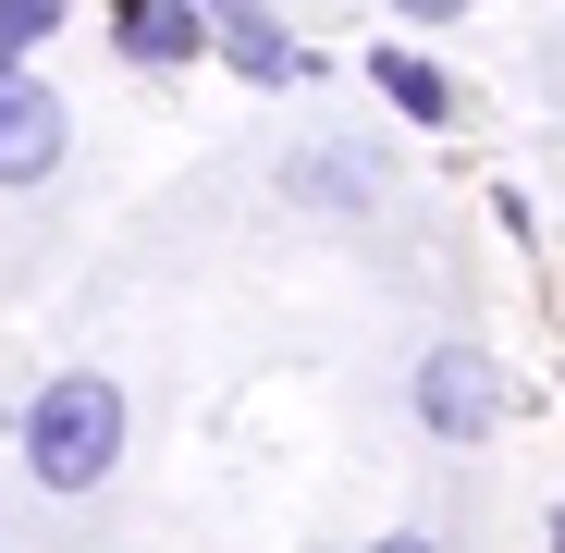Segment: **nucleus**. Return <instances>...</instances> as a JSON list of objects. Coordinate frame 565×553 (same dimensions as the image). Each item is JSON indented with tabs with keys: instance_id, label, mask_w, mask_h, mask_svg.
I'll return each instance as SVG.
<instances>
[{
	"instance_id": "obj_1",
	"label": "nucleus",
	"mask_w": 565,
	"mask_h": 553,
	"mask_svg": "<svg viewBox=\"0 0 565 553\" xmlns=\"http://www.w3.org/2000/svg\"><path fill=\"white\" fill-rule=\"evenodd\" d=\"M13 443H25V480L38 492H99L124 468V443H136V406H124L111 369H62V382L25 394V430Z\"/></svg>"
},
{
	"instance_id": "obj_2",
	"label": "nucleus",
	"mask_w": 565,
	"mask_h": 553,
	"mask_svg": "<svg viewBox=\"0 0 565 553\" xmlns=\"http://www.w3.org/2000/svg\"><path fill=\"white\" fill-rule=\"evenodd\" d=\"M406 406H418L430 443H480V430L504 418V369H492L480 344H430V357H418V382H406Z\"/></svg>"
},
{
	"instance_id": "obj_3",
	"label": "nucleus",
	"mask_w": 565,
	"mask_h": 553,
	"mask_svg": "<svg viewBox=\"0 0 565 553\" xmlns=\"http://www.w3.org/2000/svg\"><path fill=\"white\" fill-rule=\"evenodd\" d=\"M74 160V111H62V86H38V62H13L0 74V184H50Z\"/></svg>"
},
{
	"instance_id": "obj_4",
	"label": "nucleus",
	"mask_w": 565,
	"mask_h": 553,
	"mask_svg": "<svg viewBox=\"0 0 565 553\" xmlns=\"http://www.w3.org/2000/svg\"><path fill=\"white\" fill-rule=\"evenodd\" d=\"M210 62H234L246 86H296V74H320V50H296L258 0H234V13H210Z\"/></svg>"
},
{
	"instance_id": "obj_5",
	"label": "nucleus",
	"mask_w": 565,
	"mask_h": 553,
	"mask_svg": "<svg viewBox=\"0 0 565 553\" xmlns=\"http://www.w3.org/2000/svg\"><path fill=\"white\" fill-rule=\"evenodd\" d=\"M124 62H210V13L198 0H111Z\"/></svg>"
},
{
	"instance_id": "obj_6",
	"label": "nucleus",
	"mask_w": 565,
	"mask_h": 553,
	"mask_svg": "<svg viewBox=\"0 0 565 553\" xmlns=\"http://www.w3.org/2000/svg\"><path fill=\"white\" fill-rule=\"evenodd\" d=\"M369 74H382V99H394L406 124H455V86H443L430 62H406V50H382V62H369Z\"/></svg>"
},
{
	"instance_id": "obj_7",
	"label": "nucleus",
	"mask_w": 565,
	"mask_h": 553,
	"mask_svg": "<svg viewBox=\"0 0 565 553\" xmlns=\"http://www.w3.org/2000/svg\"><path fill=\"white\" fill-rule=\"evenodd\" d=\"M62 13H74V0H0V74H13V62H38V50L62 38Z\"/></svg>"
},
{
	"instance_id": "obj_8",
	"label": "nucleus",
	"mask_w": 565,
	"mask_h": 553,
	"mask_svg": "<svg viewBox=\"0 0 565 553\" xmlns=\"http://www.w3.org/2000/svg\"><path fill=\"white\" fill-rule=\"evenodd\" d=\"M394 13H406V25H455V13H467V0H394Z\"/></svg>"
},
{
	"instance_id": "obj_9",
	"label": "nucleus",
	"mask_w": 565,
	"mask_h": 553,
	"mask_svg": "<svg viewBox=\"0 0 565 553\" xmlns=\"http://www.w3.org/2000/svg\"><path fill=\"white\" fill-rule=\"evenodd\" d=\"M198 13H234V0H198Z\"/></svg>"
},
{
	"instance_id": "obj_10",
	"label": "nucleus",
	"mask_w": 565,
	"mask_h": 553,
	"mask_svg": "<svg viewBox=\"0 0 565 553\" xmlns=\"http://www.w3.org/2000/svg\"><path fill=\"white\" fill-rule=\"evenodd\" d=\"M553 541H565V517H553Z\"/></svg>"
}]
</instances>
